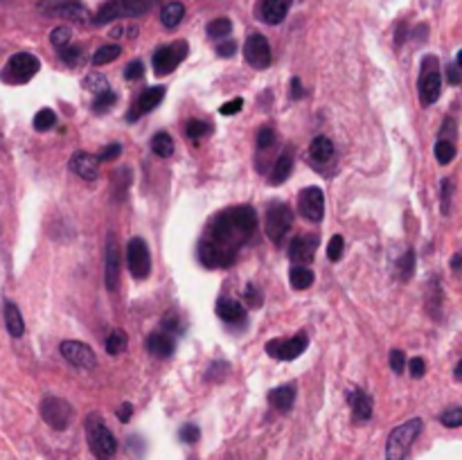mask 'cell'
I'll return each mask as SVG.
<instances>
[{
	"label": "cell",
	"mask_w": 462,
	"mask_h": 460,
	"mask_svg": "<svg viewBox=\"0 0 462 460\" xmlns=\"http://www.w3.org/2000/svg\"><path fill=\"white\" fill-rule=\"evenodd\" d=\"M244 56H246V63L250 68L255 70H266L271 66L273 61V54H271V45L266 41L264 34H250L246 39V45H244Z\"/></svg>",
	"instance_id": "obj_14"
},
{
	"label": "cell",
	"mask_w": 462,
	"mask_h": 460,
	"mask_svg": "<svg viewBox=\"0 0 462 460\" xmlns=\"http://www.w3.org/2000/svg\"><path fill=\"white\" fill-rule=\"evenodd\" d=\"M144 75V66L140 59H133L129 61V66L124 68V79H129V82H135V79H140Z\"/></svg>",
	"instance_id": "obj_47"
},
{
	"label": "cell",
	"mask_w": 462,
	"mask_h": 460,
	"mask_svg": "<svg viewBox=\"0 0 462 460\" xmlns=\"http://www.w3.org/2000/svg\"><path fill=\"white\" fill-rule=\"evenodd\" d=\"M291 172H294V151L291 149H285L278 156V160H275V165H273V172H271V183L273 185H280V183H285L289 176H291Z\"/></svg>",
	"instance_id": "obj_26"
},
{
	"label": "cell",
	"mask_w": 462,
	"mask_h": 460,
	"mask_svg": "<svg viewBox=\"0 0 462 460\" xmlns=\"http://www.w3.org/2000/svg\"><path fill=\"white\" fill-rule=\"evenodd\" d=\"M120 153H122V147H120L118 142H113V144H107L102 151H100V156H97V160L100 163H109V160H116V158H120Z\"/></svg>",
	"instance_id": "obj_48"
},
{
	"label": "cell",
	"mask_w": 462,
	"mask_h": 460,
	"mask_svg": "<svg viewBox=\"0 0 462 460\" xmlns=\"http://www.w3.org/2000/svg\"><path fill=\"white\" fill-rule=\"evenodd\" d=\"M234 50H237V43H234V41L219 43V45H217V54H219V56H232Z\"/></svg>",
	"instance_id": "obj_55"
},
{
	"label": "cell",
	"mask_w": 462,
	"mask_h": 460,
	"mask_svg": "<svg viewBox=\"0 0 462 460\" xmlns=\"http://www.w3.org/2000/svg\"><path fill=\"white\" fill-rule=\"evenodd\" d=\"M36 10L38 14L50 16V19H66L75 23H84L88 19L86 7L79 0H41Z\"/></svg>",
	"instance_id": "obj_9"
},
{
	"label": "cell",
	"mask_w": 462,
	"mask_h": 460,
	"mask_svg": "<svg viewBox=\"0 0 462 460\" xmlns=\"http://www.w3.org/2000/svg\"><path fill=\"white\" fill-rule=\"evenodd\" d=\"M451 190H453V181L451 179L442 181V215H449L451 210Z\"/></svg>",
	"instance_id": "obj_49"
},
{
	"label": "cell",
	"mask_w": 462,
	"mask_h": 460,
	"mask_svg": "<svg viewBox=\"0 0 462 460\" xmlns=\"http://www.w3.org/2000/svg\"><path fill=\"white\" fill-rule=\"evenodd\" d=\"M41 417L54 431H66L72 424V419H75V408H72L70 402L54 397V395H47L41 402Z\"/></svg>",
	"instance_id": "obj_8"
},
{
	"label": "cell",
	"mask_w": 462,
	"mask_h": 460,
	"mask_svg": "<svg viewBox=\"0 0 462 460\" xmlns=\"http://www.w3.org/2000/svg\"><path fill=\"white\" fill-rule=\"evenodd\" d=\"M165 93H167L165 86H151V88H147V91H142L140 98L133 102V107L129 109V113H126L129 122H135L138 118H142V116H147V113H151L160 102H163Z\"/></svg>",
	"instance_id": "obj_16"
},
{
	"label": "cell",
	"mask_w": 462,
	"mask_h": 460,
	"mask_svg": "<svg viewBox=\"0 0 462 460\" xmlns=\"http://www.w3.org/2000/svg\"><path fill=\"white\" fill-rule=\"evenodd\" d=\"M70 39H72V32H70V28H66V25L54 28V30H52V34H50V41H52L54 47H66V45L70 43Z\"/></svg>",
	"instance_id": "obj_42"
},
{
	"label": "cell",
	"mask_w": 462,
	"mask_h": 460,
	"mask_svg": "<svg viewBox=\"0 0 462 460\" xmlns=\"http://www.w3.org/2000/svg\"><path fill=\"white\" fill-rule=\"evenodd\" d=\"M294 226V212L287 204L282 201H273L266 208V221H264V232L273 244H282V239L287 237V232Z\"/></svg>",
	"instance_id": "obj_7"
},
{
	"label": "cell",
	"mask_w": 462,
	"mask_h": 460,
	"mask_svg": "<svg viewBox=\"0 0 462 460\" xmlns=\"http://www.w3.org/2000/svg\"><path fill=\"white\" fill-rule=\"evenodd\" d=\"M129 345V336L126 332H122V329H116L109 338H107V352L109 354H120L124 352Z\"/></svg>",
	"instance_id": "obj_37"
},
{
	"label": "cell",
	"mask_w": 462,
	"mask_h": 460,
	"mask_svg": "<svg viewBox=\"0 0 462 460\" xmlns=\"http://www.w3.org/2000/svg\"><path fill=\"white\" fill-rule=\"evenodd\" d=\"M156 0H107L100 10H97L93 23L95 25H109L120 19H135L151 10Z\"/></svg>",
	"instance_id": "obj_3"
},
{
	"label": "cell",
	"mask_w": 462,
	"mask_h": 460,
	"mask_svg": "<svg viewBox=\"0 0 462 460\" xmlns=\"http://www.w3.org/2000/svg\"><path fill=\"white\" fill-rule=\"evenodd\" d=\"M188 56V43L185 41H176V43H169V45H163L158 47L156 52H153V72H156L158 77H165L169 72H174L178 66H181V61Z\"/></svg>",
	"instance_id": "obj_11"
},
{
	"label": "cell",
	"mask_w": 462,
	"mask_h": 460,
	"mask_svg": "<svg viewBox=\"0 0 462 460\" xmlns=\"http://www.w3.org/2000/svg\"><path fill=\"white\" fill-rule=\"evenodd\" d=\"M147 352L156 359H169L174 354V338L169 334H151L147 338Z\"/></svg>",
	"instance_id": "obj_25"
},
{
	"label": "cell",
	"mask_w": 462,
	"mask_h": 460,
	"mask_svg": "<svg viewBox=\"0 0 462 460\" xmlns=\"http://www.w3.org/2000/svg\"><path fill=\"white\" fill-rule=\"evenodd\" d=\"M294 402H296V386L294 384L278 386V388H273L269 393V404L275 410H280V413H289V410L294 408Z\"/></svg>",
	"instance_id": "obj_23"
},
{
	"label": "cell",
	"mask_w": 462,
	"mask_h": 460,
	"mask_svg": "<svg viewBox=\"0 0 462 460\" xmlns=\"http://www.w3.org/2000/svg\"><path fill=\"white\" fill-rule=\"evenodd\" d=\"M131 415H133V406L129 404V402H124V404L118 408V419H120V422H122V424H126L129 419H131Z\"/></svg>",
	"instance_id": "obj_54"
},
{
	"label": "cell",
	"mask_w": 462,
	"mask_h": 460,
	"mask_svg": "<svg viewBox=\"0 0 462 460\" xmlns=\"http://www.w3.org/2000/svg\"><path fill=\"white\" fill-rule=\"evenodd\" d=\"M59 59L66 63V66L75 68V66L82 63L84 54H82V50H79L77 45H66V47H59Z\"/></svg>",
	"instance_id": "obj_40"
},
{
	"label": "cell",
	"mask_w": 462,
	"mask_h": 460,
	"mask_svg": "<svg viewBox=\"0 0 462 460\" xmlns=\"http://www.w3.org/2000/svg\"><path fill=\"white\" fill-rule=\"evenodd\" d=\"M460 66L458 63H451V66L447 68V82L451 84V86H458L460 84Z\"/></svg>",
	"instance_id": "obj_53"
},
{
	"label": "cell",
	"mask_w": 462,
	"mask_h": 460,
	"mask_svg": "<svg viewBox=\"0 0 462 460\" xmlns=\"http://www.w3.org/2000/svg\"><path fill=\"white\" fill-rule=\"evenodd\" d=\"M275 140H278V135H275V131L271 127H262L257 131V147L259 149H269L275 144Z\"/></svg>",
	"instance_id": "obj_45"
},
{
	"label": "cell",
	"mask_w": 462,
	"mask_h": 460,
	"mask_svg": "<svg viewBox=\"0 0 462 460\" xmlns=\"http://www.w3.org/2000/svg\"><path fill=\"white\" fill-rule=\"evenodd\" d=\"M298 212L309 223H320L325 217V192L309 185L298 195Z\"/></svg>",
	"instance_id": "obj_12"
},
{
	"label": "cell",
	"mask_w": 462,
	"mask_h": 460,
	"mask_svg": "<svg viewBox=\"0 0 462 460\" xmlns=\"http://www.w3.org/2000/svg\"><path fill=\"white\" fill-rule=\"evenodd\" d=\"M232 32V23L230 19H214L208 23V36L210 39H223Z\"/></svg>",
	"instance_id": "obj_34"
},
{
	"label": "cell",
	"mask_w": 462,
	"mask_h": 460,
	"mask_svg": "<svg viewBox=\"0 0 462 460\" xmlns=\"http://www.w3.org/2000/svg\"><path fill=\"white\" fill-rule=\"evenodd\" d=\"M417 93L421 107H431L442 95V75H440V63H437V56L428 54L421 61V75L417 82Z\"/></svg>",
	"instance_id": "obj_5"
},
{
	"label": "cell",
	"mask_w": 462,
	"mask_h": 460,
	"mask_svg": "<svg viewBox=\"0 0 462 460\" xmlns=\"http://www.w3.org/2000/svg\"><path fill=\"white\" fill-rule=\"evenodd\" d=\"M116 102H118V93H113V91H104V93H100L95 98V102H93V113H107V111H111L113 107H116Z\"/></svg>",
	"instance_id": "obj_36"
},
{
	"label": "cell",
	"mask_w": 462,
	"mask_h": 460,
	"mask_svg": "<svg viewBox=\"0 0 462 460\" xmlns=\"http://www.w3.org/2000/svg\"><path fill=\"white\" fill-rule=\"evenodd\" d=\"M97 167H100V160H97V156H93V153L88 151H77L72 153L70 158V169L75 172L77 176H82V179L86 181H95L97 179Z\"/></svg>",
	"instance_id": "obj_20"
},
{
	"label": "cell",
	"mask_w": 462,
	"mask_h": 460,
	"mask_svg": "<svg viewBox=\"0 0 462 460\" xmlns=\"http://www.w3.org/2000/svg\"><path fill=\"white\" fill-rule=\"evenodd\" d=\"M421 422L419 417H412L408 422H404L399 426H395L388 435L386 442V460H404L408 454V449L412 447V442L417 440V435L421 433Z\"/></svg>",
	"instance_id": "obj_4"
},
{
	"label": "cell",
	"mask_w": 462,
	"mask_h": 460,
	"mask_svg": "<svg viewBox=\"0 0 462 460\" xmlns=\"http://www.w3.org/2000/svg\"><path fill=\"white\" fill-rule=\"evenodd\" d=\"M241 107H244V100L241 98H234V100H230V102H226L221 109H219V113L221 116H234V113H239L241 111Z\"/></svg>",
	"instance_id": "obj_51"
},
{
	"label": "cell",
	"mask_w": 462,
	"mask_h": 460,
	"mask_svg": "<svg viewBox=\"0 0 462 460\" xmlns=\"http://www.w3.org/2000/svg\"><path fill=\"white\" fill-rule=\"evenodd\" d=\"M244 300L250 305V307H259L262 305V294L257 292V287L255 285H246V289H244Z\"/></svg>",
	"instance_id": "obj_50"
},
{
	"label": "cell",
	"mask_w": 462,
	"mask_h": 460,
	"mask_svg": "<svg viewBox=\"0 0 462 460\" xmlns=\"http://www.w3.org/2000/svg\"><path fill=\"white\" fill-rule=\"evenodd\" d=\"M217 316L228 322V325H239V322L246 320V307L237 300H230V298H223V300L217 303Z\"/></svg>",
	"instance_id": "obj_22"
},
{
	"label": "cell",
	"mask_w": 462,
	"mask_h": 460,
	"mask_svg": "<svg viewBox=\"0 0 462 460\" xmlns=\"http://www.w3.org/2000/svg\"><path fill=\"white\" fill-rule=\"evenodd\" d=\"M453 377H456V382H460V379H462V361L456 363V375H453Z\"/></svg>",
	"instance_id": "obj_58"
},
{
	"label": "cell",
	"mask_w": 462,
	"mask_h": 460,
	"mask_svg": "<svg viewBox=\"0 0 462 460\" xmlns=\"http://www.w3.org/2000/svg\"><path fill=\"white\" fill-rule=\"evenodd\" d=\"M257 215L250 206H232L221 210L208 223L206 235L199 241V260L208 269H228L239 251L253 237Z\"/></svg>",
	"instance_id": "obj_1"
},
{
	"label": "cell",
	"mask_w": 462,
	"mask_h": 460,
	"mask_svg": "<svg viewBox=\"0 0 462 460\" xmlns=\"http://www.w3.org/2000/svg\"><path fill=\"white\" fill-rule=\"evenodd\" d=\"M59 352L61 357L66 359L68 363H72L75 368H84V370H91L97 366V357L95 352L88 348L86 343H79V341H63L59 345Z\"/></svg>",
	"instance_id": "obj_15"
},
{
	"label": "cell",
	"mask_w": 462,
	"mask_h": 460,
	"mask_svg": "<svg viewBox=\"0 0 462 460\" xmlns=\"http://www.w3.org/2000/svg\"><path fill=\"white\" fill-rule=\"evenodd\" d=\"M307 345H309V338H307L305 332H300L294 338H287V341L273 338V341L266 343V352L278 361H294L307 350Z\"/></svg>",
	"instance_id": "obj_13"
},
{
	"label": "cell",
	"mask_w": 462,
	"mask_h": 460,
	"mask_svg": "<svg viewBox=\"0 0 462 460\" xmlns=\"http://www.w3.org/2000/svg\"><path fill=\"white\" fill-rule=\"evenodd\" d=\"M302 98V84H300V79L294 77L291 79V100H300Z\"/></svg>",
	"instance_id": "obj_56"
},
{
	"label": "cell",
	"mask_w": 462,
	"mask_h": 460,
	"mask_svg": "<svg viewBox=\"0 0 462 460\" xmlns=\"http://www.w3.org/2000/svg\"><path fill=\"white\" fill-rule=\"evenodd\" d=\"M120 45H102L100 50H95L93 54V66H107V63L116 61L120 56Z\"/></svg>",
	"instance_id": "obj_33"
},
{
	"label": "cell",
	"mask_w": 462,
	"mask_h": 460,
	"mask_svg": "<svg viewBox=\"0 0 462 460\" xmlns=\"http://www.w3.org/2000/svg\"><path fill=\"white\" fill-rule=\"evenodd\" d=\"M82 86L88 88V91L97 93V95L104 93V91H111V88H109V79L104 77V75H100V72H91V75H86Z\"/></svg>",
	"instance_id": "obj_35"
},
{
	"label": "cell",
	"mask_w": 462,
	"mask_h": 460,
	"mask_svg": "<svg viewBox=\"0 0 462 460\" xmlns=\"http://www.w3.org/2000/svg\"><path fill=\"white\" fill-rule=\"evenodd\" d=\"M347 404H350L356 422H368L372 417V399L366 391H361V388L350 391L347 393Z\"/></svg>",
	"instance_id": "obj_21"
},
{
	"label": "cell",
	"mask_w": 462,
	"mask_h": 460,
	"mask_svg": "<svg viewBox=\"0 0 462 460\" xmlns=\"http://www.w3.org/2000/svg\"><path fill=\"white\" fill-rule=\"evenodd\" d=\"M451 269H453V271H458V269H460V253H458V255H453V260H451Z\"/></svg>",
	"instance_id": "obj_57"
},
{
	"label": "cell",
	"mask_w": 462,
	"mask_h": 460,
	"mask_svg": "<svg viewBox=\"0 0 462 460\" xmlns=\"http://www.w3.org/2000/svg\"><path fill=\"white\" fill-rule=\"evenodd\" d=\"M210 131H212V124L204 122V120H190L188 127H185V135H188L190 140L204 138V135H208Z\"/></svg>",
	"instance_id": "obj_39"
},
{
	"label": "cell",
	"mask_w": 462,
	"mask_h": 460,
	"mask_svg": "<svg viewBox=\"0 0 462 460\" xmlns=\"http://www.w3.org/2000/svg\"><path fill=\"white\" fill-rule=\"evenodd\" d=\"M107 269H104V280H107L109 292H116L120 287V244L116 232H109L107 237Z\"/></svg>",
	"instance_id": "obj_18"
},
{
	"label": "cell",
	"mask_w": 462,
	"mask_h": 460,
	"mask_svg": "<svg viewBox=\"0 0 462 460\" xmlns=\"http://www.w3.org/2000/svg\"><path fill=\"white\" fill-rule=\"evenodd\" d=\"M314 271L309 269V266H291L289 271V282L291 287L298 289V292H305V289H309L314 285Z\"/></svg>",
	"instance_id": "obj_29"
},
{
	"label": "cell",
	"mask_w": 462,
	"mask_h": 460,
	"mask_svg": "<svg viewBox=\"0 0 462 460\" xmlns=\"http://www.w3.org/2000/svg\"><path fill=\"white\" fill-rule=\"evenodd\" d=\"M318 244H320V237L318 235H300V237H296L294 241H291V246H289L291 262H294L296 266L311 264Z\"/></svg>",
	"instance_id": "obj_17"
},
{
	"label": "cell",
	"mask_w": 462,
	"mask_h": 460,
	"mask_svg": "<svg viewBox=\"0 0 462 460\" xmlns=\"http://www.w3.org/2000/svg\"><path fill=\"white\" fill-rule=\"evenodd\" d=\"M86 433H88V447L97 460H113L118 454V440L111 433V429L104 424V419L91 413L86 419Z\"/></svg>",
	"instance_id": "obj_2"
},
{
	"label": "cell",
	"mask_w": 462,
	"mask_h": 460,
	"mask_svg": "<svg viewBox=\"0 0 462 460\" xmlns=\"http://www.w3.org/2000/svg\"><path fill=\"white\" fill-rule=\"evenodd\" d=\"M388 363H390L395 375H402L404 370H406V354L402 350H390V354H388Z\"/></svg>",
	"instance_id": "obj_46"
},
{
	"label": "cell",
	"mask_w": 462,
	"mask_h": 460,
	"mask_svg": "<svg viewBox=\"0 0 462 460\" xmlns=\"http://www.w3.org/2000/svg\"><path fill=\"white\" fill-rule=\"evenodd\" d=\"M151 151L156 153V156H160V158L174 156V140H172V135L165 133V131H160V133L153 135V138H151Z\"/></svg>",
	"instance_id": "obj_30"
},
{
	"label": "cell",
	"mask_w": 462,
	"mask_h": 460,
	"mask_svg": "<svg viewBox=\"0 0 462 460\" xmlns=\"http://www.w3.org/2000/svg\"><path fill=\"white\" fill-rule=\"evenodd\" d=\"M433 151H435V158H437V163H440V165H449L451 160L456 158V153H458L456 144L449 142V140H437Z\"/></svg>",
	"instance_id": "obj_32"
},
{
	"label": "cell",
	"mask_w": 462,
	"mask_h": 460,
	"mask_svg": "<svg viewBox=\"0 0 462 460\" xmlns=\"http://www.w3.org/2000/svg\"><path fill=\"white\" fill-rule=\"evenodd\" d=\"M440 422L444 426H449V429H458V426L462 424V408L460 406H453L449 410H444V413L440 415Z\"/></svg>",
	"instance_id": "obj_41"
},
{
	"label": "cell",
	"mask_w": 462,
	"mask_h": 460,
	"mask_svg": "<svg viewBox=\"0 0 462 460\" xmlns=\"http://www.w3.org/2000/svg\"><path fill=\"white\" fill-rule=\"evenodd\" d=\"M185 16V5L178 3V0H172V3H167L163 10H160V23L167 28V30H174L181 25Z\"/></svg>",
	"instance_id": "obj_28"
},
{
	"label": "cell",
	"mask_w": 462,
	"mask_h": 460,
	"mask_svg": "<svg viewBox=\"0 0 462 460\" xmlns=\"http://www.w3.org/2000/svg\"><path fill=\"white\" fill-rule=\"evenodd\" d=\"M291 0H259L257 19L266 25H280L287 19Z\"/></svg>",
	"instance_id": "obj_19"
},
{
	"label": "cell",
	"mask_w": 462,
	"mask_h": 460,
	"mask_svg": "<svg viewBox=\"0 0 462 460\" xmlns=\"http://www.w3.org/2000/svg\"><path fill=\"white\" fill-rule=\"evenodd\" d=\"M408 370H410V375L415 377V379L424 377V373H426V363H424V359L412 357V359L408 361Z\"/></svg>",
	"instance_id": "obj_52"
},
{
	"label": "cell",
	"mask_w": 462,
	"mask_h": 460,
	"mask_svg": "<svg viewBox=\"0 0 462 460\" xmlns=\"http://www.w3.org/2000/svg\"><path fill=\"white\" fill-rule=\"evenodd\" d=\"M5 327L12 334V338H21L25 334V320L21 316L19 305L12 300H5Z\"/></svg>",
	"instance_id": "obj_24"
},
{
	"label": "cell",
	"mask_w": 462,
	"mask_h": 460,
	"mask_svg": "<svg viewBox=\"0 0 462 460\" xmlns=\"http://www.w3.org/2000/svg\"><path fill=\"white\" fill-rule=\"evenodd\" d=\"M38 68H41V61H38L34 54L19 52V54H14L12 59L5 63V68H3V72H0V77H3L5 84L21 86V84H28L30 79L38 72Z\"/></svg>",
	"instance_id": "obj_6"
},
{
	"label": "cell",
	"mask_w": 462,
	"mask_h": 460,
	"mask_svg": "<svg viewBox=\"0 0 462 460\" xmlns=\"http://www.w3.org/2000/svg\"><path fill=\"white\" fill-rule=\"evenodd\" d=\"M343 248H345V239L340 235H334L329 239V246H327V257L329 262H338L340 257H343Z\"/></svg>",
	"instance_id": "obj_44"
},
{
	"label": "cell",
	"mask_w": 462,
	"mask_h": 460,
	"mask_svg": "<svg viewBox=\"0 0 462 460\" xmlns=\"http://www.w3.org/2000/svg\"><path fill=\"white\" fill-rule=\"evenodd\" d=\"M178 438H181V442H185V445H194V442H199L201 431L197 424H183L181 429H178Z\"/></svg>",
	"instance_id": "obj_43"
},
{
	"label": "cell",
	"mask_w": 462,
	"mask_h": 460,
	"mask_svg": "<svg viewBox=\"0 0 462 460\" xmlns=\"http://www.w3.org/2000/svg\"><path fill=\"white\" fill-rule=\"evenodd\" d=\"M309 156L316 163H329L334 158V142H331L327 135H318L309 144Z\"/></svg>",
	"instance_id": "obj_27"
},
{
	"label": "cell",
	"mask_w": 462,
	"mask_h": 460,
	"mask_svg": "<svg viewBox=\"0 0 462 460\" xmlns=\"http://www.w3.org/2000/svg\"><path fill=\"white\" fill-rule=\"evenodd\" d=\"M126 266L135 280H147L151 273V253L142 237H131L126 244Z\"/></svg>",
	"instance_id": "obj_10"
},
{
	"label": "cell",
	"mask_w": 462,
	"mask_h": 460,
	"mask_svg": "<svg viewBox=\"0 0 462 460\" xmlns=\"http://www.w3.org/2000/svg\"><path fill=\"white\" fill-rule=\"evenodd\" d=\"M56 124V113L52 109H41L34 116V129L36 131H50V129Z\"/></svg>",
	"instance_id": "obj_38"
},
{
	"label": "cell",
	"mask_w": 462,
	"mask_h": 460,
	"mask_svg": "<svg viewBox=\"0 0 462 460\" xmlns=\"http://www.w3.org/2000/svg\"><path fill=\"white\" fill-rule=\"evenodd\" d=\"M397 271H399V280L408 282L412 278V273H415V251H408L399 257V262H397Z\"/></svg>",
	"instance_id": "obj_31"
}]
</instances>
